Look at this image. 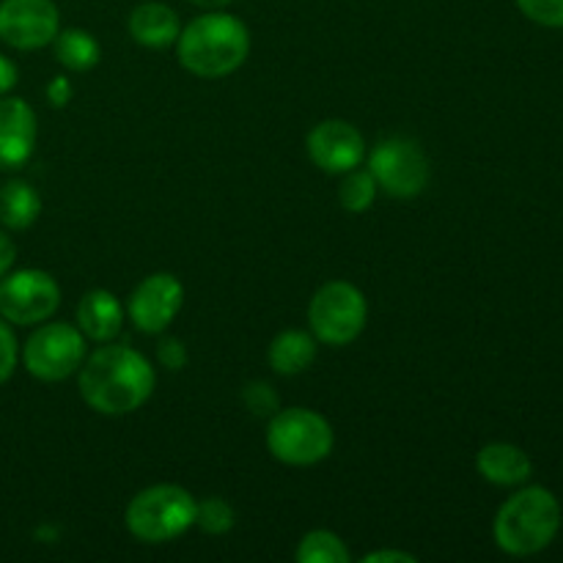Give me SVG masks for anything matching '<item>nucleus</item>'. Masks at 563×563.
I'll list each match as a JSON object with an SVG mask.
<instances>
[{"instance_id": "obj_1", "label": "nucleus", "mask_w": 563, "mask_h": 563, "mask_svg": "<svg viewBox=\"0 0 563 563\" xmlns=\"http://www.w3.org/2000/svg\"><path fill=\"white\" fill-rule=\"evenodd\" d=\"M154 368L132 346L108 344L80 366V396L99 416H130L154 394Z\"/></svg>"}, {"instance_id": "obj_2", "label": "nucleus", "mask_w": 563, "mask_h": 563, "mask_svg": "<svg viewBox=\"0 0 563 563\" xmlns=\"http://www.w3.org/2000/svg\"><path fill=\"white\" fill-rule=\"evenodd\" d=\"M247 53H251V33L245 22L220 9L196 16L190 25L181 27L176 38L179 64L203 80L234 75L247 60Z\"/></svg>"}, {"instance_id": "obj_3", "label": "nucleus", "mask_w": 563, "mask_h": 563, "mask_svg": "<svg viewBox=\"0 0 563 563\" xmlns=\"http://www.w3.org/2000/svg\"><path fill=\"white\" fill-rule=\"evenodd\" d=\"M561 531V504L548 487H522L498 509L493 537L504 553L526 559L553 544Z\"/></svg>"}, {"instance_id": "obj_4", "label": "nucleus", "mask_w": 563, "mask_h": 563, "mask_svg": "<svg viewBox=\"0 0 563 563\" xmlns=\"http://www.w3.org/2000/svg\"><path fill=\"white\" fill-rule=\"evenodd\" d=\"M198 500L179 484H154L141 489L126 506V531L146 544H165L196 526Z\"/></svg>"}, {"instance_id": "obj_5", "label": "nucleus", "mask_w": 563, "mask_h": 563, "mask_svg": "<svg viewBox=\"0 0 563 563\" xmlns=\"http://www.w3.org/2000/svg\"><path fill=\"white\" fill-rule=\"evenodd\" d=\"M333 443V427L328 423V418L308 407H289L269 418L267 449L284 465H319L330 456Z\"/></svg>"}, {"instance_id": "obj_6", "label": "nucleus", "mask_w": 563, "mask_h": 563, "mask_svg": "<svg viewBox=\"0 0 563 563\" xmlns=\"http://www.w3.org/2000/svg\"><path fill=\"white\" fill-rule=\"evenodd\" d=\"M368 302L355 284L330 280L319 286L308 306V322L317 341L328 346H346L366 330Z\"/></svg>"}, {"instance_id": "obj_7", "label": "nucleus", "mask_w": 563, "mask_h": 563, "mask_svg": "<svg viewBox=\"0 0 563 563\" xmlns=\"http://www.w3.org/2000/svg\"><path fill=\"white\" fill-rule=\"evenodd\" d=\"M86 361V335L66 322H47L33 330L22 346V363L27 374L42 383H60L80 372Z\"/></svg>"}, {"instance_id": "obj_8", "label": "nucleus", "mask_w": 563, "mask_h": 563, "mask_svg": "<svg viewBox=\"0 0 563 563\" xmlns=\"http://www.w3.org/2000/svg\"><path fill=\"white\" fill-rule=\"evenodd\" d=\"M368 170L379 190L394 198H416L429 185V157L412 137H385L368 154Z\"/></svg>"}, {"instance_id": "obj_9", "label": "nucleus", "mask_w": 563, "mask_h": 563, "mask_svg": "<svg viewBox=\"0 0 563 563\" xmlns=\"http://www.w3.org/2000/svg\"><path fill=\"white\" fill-rule=\"evenodd\" d=\"M60 306V286L44 269H16L0 278V317L16 328H33Z\"/></svg>"}, {"instance_id": "obj_10", "label": "nucleus", "mask_w": 563, "mask_h": 563, "mask_svg": "<svg viewBox=\"0 0 563 563\" xmlns=\"http://www.w3.org/2000/svg\"><path fill=\"white\" fill-rule=\"evenodd\" d=\"M58 31L60 14L53 0H0V42L9 47H47Z\"/></svg>"}, {"instance_id": "obj_11", "label": "nucleus", "mask_w": 563, "mask_h": 563, "mask_svg": "<svg viewBox=\"0 0 563 563\" xmlns=\"http://www.w3.org/2000/svg\"><path fill=\"white\" fill-rule=\"evenodd\" d=\"M366 154V141H363L361 130L352 126L350 121H319L308 132V157L324 174H350V170L361 168Z\"/></svg>"}, {"instance_id": "obj_12", "label": "nucleus", "mask_w": 563, "mask_h": 563, "mask_svg": "<svg viewBox=\"0 0 563 563\" xmlns=\"http://www.w3.org/2000/svg\"><path fill=\"white\" fill-rule=\"evenodd\" d=\"M181 302H185L181 280L170 273H154L135 286L126 311L141 333L157 335L168 330L176 313L181 311Z\"/></svg>"}, {"instance_id": "obj_13", "label": "nucleus", "mask_w": 563, "mask_h": 563, "mask_svg": "<svg viewBox=\"0 0 563 563\" xmlns=\"http://www.w3.org/2000/svg\"><path fill=\"white\" fill-rule=\"evenodd\" d=\"M36 113L20 97H0V170H16L36 146Z\"/></svg>"}, {"instance_id": "obj_14", "label": "nucleus", "mask_w": 563, "mask_h": 563, "mask_svg": "<svg viewBox=\"0 0 563 563\" xmlns=\"http://www.w3.org/2000/svg\"><path fill=\"white\" fill-rule=\"evenodd\" d=\"M77 328L86 339L108 344L124 328V306L113 291L93 289L77 302Z\"/></svg>"}, {"instance_id": "obj_15", "label": "nucleus", "mask_w": 563, "mask_h": 563, "mask_svg": "<svg viewBox=\"0 0 563 563\" xmlns=\"http://www.w3.org/2000/svg\"><path fill=\"white\" fill-rule=\"evenodd\" d=\"M476 467L495 487H520L531 478L533 462L520 445L489 443L478 451Z\"/></svg>"}, {"instance_id": "obj_16", "label": "nucleus", "mask_w": 563, "mask_h": 563, "mask_svg": "<svg viewBox=\"0 0 563 563\" xmlns=\"http://www.w3.org/2000/svg\"><path fill=\"white\" fill-rule=\"evenodd\" d=\"M126 27H130V36L135 38L141 47L152 49L170 47V44H176V38H179L181 33L176 11L170 9V5L157 3V0L135 5L130 20H126Z\"/></svg>"}, {"instance_id": "obj_17", "label": "nucleus", "mask_w": 563, "mask_h": 563, "mask_svg": "<svg viewBox=\"0 0 563 563\" xmlns=\"http://www.w3.org/2000/svg\"><path fill=\"white\" fill-rule=\"evenodd\" d=\"M317 335L306 330H284L269 344V366L280 377H295L308 372L317 361Z\"/></svg>"}, {"instance_id": "obj_18", "label": "nucleus", "mask_w": 563, "mask_h": 563, "mask_svg": "<svg viewBox=\"0 0 563 563\" xmlns=\"http://www.w3.org/2000/svg\"><path fill=\"white\" fill-rule=\"evenodd\" d=\"M42 214V198L33 185L22 179H11L0 187V225L5 231H25Z\"/></svg>"}, {"instance_id": "obj_19", "label": "nucleus", "mask_w": 563, "mask_h": 563, "mask_svg": "<svg viewBox=\"0 0 563 563\" xmlns=\"http://www.w3.org/2000/svg\"><path fill=\"white\" fill-rule=\"evenodd\" d=\"M55 47V60L60 66H66L69 71H88L99 64L102 58V47H99L97 38L88 31L80 27H66L58 31V36L53 38Z\"/></svg>"}, {"instance_id": "obj_20", "label": "nucleus", "mask_w": 563, "mask_h": 563, "mask_svg": "<svg viewBox=\"0 0 563 563\" xmlns=\"http://www.w3.org/2000/svg\"><path fill=\"white\" fill-rule=\"evenodd\" d=\"M295 559L300 563H350L352 555L344 539L333 531H311L300 539Z\"/></svg>"}, {"instance_id": "obj_21", "label": "nucleus", "mask_w": 563, "mask_h": 563, "mask_svg": "<svg viewBox=\"0 0 563 563\" xmlns=\"http://www.w3.org/2000/svg\"><path fill=\"white\" fill-rule=\"evenodd\" d=\"M377 192L379 187L377 181H374L372 170L355 168L350 170V174H344V181L339 185V203L346 209V212L361 214L377 201Z\"/></svg>"}, {"instance_id": "obj_22", "label": "nucleus", "mask_w": 563, "mask_h": 563, "mask_svg": "<svg viewBox=\"0 0 563 563\" xmlns=\"http://www.w3.org/2000/svg\"><path fill=\"white\" fill-rule=\"evenodd\" d=\"M236 515L231 509L229 500L223 498H207L201 504H196V526L201 528L209 537H223L234 528Z\"/></svg>"}, {"instance_id": "obj_23", "label": "nucleus", "mask_w": 563, "mask_h": 563, "mask_svg": "<svg viewBox=\"0 0 563 563\" xmlns=\"http://www.w3.org/2000/svg\"><path fill=\"white\" fill-rule=\"evenodd\" d=\"M517 9L544 27H563V0H517Z\"/></svg>"}, {"instance_id": "obj_24", "label": "nucleus", "mask_w": 563, "mask_h": 563, "mask_svg": "<svg viewBox=\"0 0 563 563\" xmlns=\"http://www.w3.org/2000/svg\"><path fill=\"white\" fill-rule=\"evenodd\" d=\"M242 401L251 410V416L273 418L278 412V394L267 383H247L245 390H242Z\"/></svg>"}, {"instance_id": "obj_25", "label": "nucleus", "mask_w": 563, "mask_h": 563, "mask_svg": "<svg viewBox=\"0 0 563 563\" xmlns=\"http://www.w3.org/2000/svg\"><path fill=\"white\" fill-rule=\"evenodd\" d=\"M16 357H20V350H16L14 330L0 317V385L11 379V374L16 368Z\"/></svg>"}, {"instance_id": "obj_26", "label": "nucleus", "mask_w": 563, "mask_h": 563, "mask_svg": "<svg viewBox=\"0 0 563 563\" xmlns=\"http://www.w3.org/2000/svg\"><path fill=\"white\" fill-rule=\"evenodd\" d=\"M157 361L170 372H181L187 363V346L179 339H163L157 346Z\"/></svg>"}, {"instance_id": "obj_27", "label": "nucleus", "mask_w": 563, "mask_h": 563, "mask_svg": "<svg viewBox=\"0 0 563 563\" xmlns=\"http://www.w3.org/2000/svg\"><path fill=\"white\" fill-rule=\"evenodd\" d=\"M47 99H49V104H53V108H64V104L71 99L69 80H66V77H53V80H49V86H47Z\"/></svg>"}, {"instance_id": "obj_28", "label": "nucleus", "mask_w": 563, "mask_h": 563, "mask_svg": "<svg viewBox=\"0 0 563 563\" xmlns=\"http://www.w3.org/2000/svg\"><path fill=\"white\" fill-rule=\"evenodd\" d=\"M14 262H16L14 240H11V236L5 234V229H0V278H3L5 273H11Z\"/></svg>"}, {"instance_id": "obj_29", "label": "nucleus", "mask_w": 563, "mask_h": 563, "mask_svg": "<svg viewBox=\"0 0 563 563\" xmlns=\"http://www.w3.org/2000/svg\"><path fill=\"white\" fill-rule=\"evenodd\" d=\"M418 555L401 553V550H377V553L363 555V563H416Z\"/></svg>"}, {"instance_id": "obj_30", "label": "nucleus", "mask_w": 563, "mask_h": 563, "mask_svg": "<svg viewBox=\"0 0 563 563\" xmlns=\"http://www.w3.org/2000/svg\"><path fill=\"white\" fill-rule=\"evenodd\" d=\"M16 77H20L16 66L5 55H0V97H5L16 86Z\"/></svg>"}, {"instance_id": "obj_31", "label": "nucleus", "mask_w": 563, "mask_h": 563, "mask_svg": "<svg viewBox=\"0 0 563 563\" xmlns=\"http://www.w3.org/2000/svg\"><path fill=\"white\" fill-rule=\"evenodd\" d=\"M192 5H198V9H209V11H218V9H225L229 3H234V0H190Z\"/></svg>"}]
</instances>
